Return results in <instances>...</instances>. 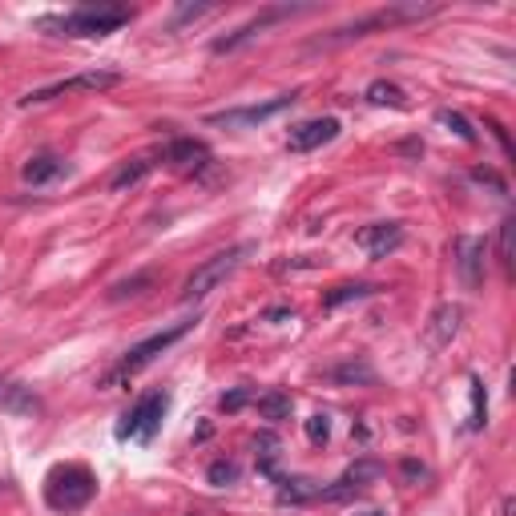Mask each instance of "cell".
<instances>
[{
	"instance_id": "29",
	"label": "cell",
	"mask_w": 516,
	"mask_h": 516,
	"mask_svg": "<svg viewBox=\"0 0 516 516\" xmlns=\"http://www.w3.org/2000/svg\"><path fill=\"white\" fill-rule=\"evenodd\" d=\"M472 182H480V186H492L500 198H509V186H504V178L496 170H489V165H476L472 170Z\"/></svg>"
},
{
	"instance_id": "26",
	"label": "cell",
	"mask_w": 516,
	"mask_h": 516,
	"mask_svg": "<svg viewBox=\"0 0 516 516\" xmlns=\"http://www.w3.org/2000/svg\"><path fill=\"white\" fill-rule=\"evenodd\" d=\"M145 287H153V275L145 270V275H133V279H125V282H113L110 287V299L113 303H121V299H133V295H142Z\"/></svg>"
},
{
	"instance_id": "13",
	"label": "cell",
	"mask_w": 516,
	"mask_h": 516,
	"mask_svg": "<svg viewBox=\"0 0 516 516\" xmlns=\"http://www.w3.org/2000/svg\"><path fill=\"white\" fill-rule=\"evenodd\" d=\"M379 472H384V469H379L375 460H359L355 469H347L335 484H331V489H323L319 496H323V500H347V496H355L359 489H363V484H372Z\"/></svg>"
},
{
	"instance_id": "6",
	"label": "cell",
	"mask_w": 516,
	"mask_h": 516,
	"mask_svg": "<svg viewBox=\"0 0 516 516\" xmlns=\"http://www.w3.org/2000/svg\"><path fill=\"white\" fill-rule=\"evenodd\" d=\"M432 13H436L432 5H392V8H379V13L363 16V21H352V25L335 28L331 37H323V45H343V41H355V37H367L372 28H392V25L420 21V16H432Z\"/></svg>"
},
{
	"instance_id": "16",
	"label": "cell",
	"mask_w": 516,
	"mask_h": 516,
	"mask_svg": "<svg viewBox=\"0 0 516 516\" xmlns=\"http://www.w3.org/2000/svg\"><path fill=\"white\" fill-rule=\"evenodd\" d=\"M0 412L37 416V412H41V399L28 392V387H21V384H8V379H0Z\"/></svg>"
},
{
	"instance_id": "14",
	"label": "cell",
	"mask_w": 516,
	"mask_h": 516,
	"mask_svg": "<svg viewBox=\"0 0 516 516\" xmlns=\"http://www.w3.org/2000/svg\"><path fill=\"white\" fill-rule=\"evenodd\" d=\"M65 174V158H57V153H37V158H28L21 165V178L28 186H48V182H57Z\"/></svg>"
},
{
	"instance_id": "17",
	"label": "cell",
	"mask_w": 516,
	"mask_h": 516,
	"mask_svg": "<svg viewBox=\"0 0 516 516\" xmlns=\"http://www.w3.org/2000/svg\"><path fill=\"white\" fill-rule=\"evenodd\" d=\"M331 379H335V384H343V387H372L375 384V367L372 363H367V359H343V363H335V367H331V372H327Z\"/></svg>"
},
{
	"instance_id": "2",
	"label": "cell",
	"mask_w": 516,
	"mask_h": 516,
	"mask_svg": "<svg viewBox=\"0 0 516 516\" xmlns=\"http://www.w3.org/2000/svg\"><path fill=\"white\" fill-rule=\"evenodd\" d=\"M97 492V476L85 469V464H57L53 472L45 476V500L48 509L57 512H77L93 500Z\"/></svg>"
},
{
	"instance_id": "1",
	"label": "cell",
	"mask_w": 516,
	"mask_h": 516,
	"mask_svg": "<svg viewBox=\"0 0 516 516\" xmlns=\"http://www.w3.org/2000/svg\"><path fill=\"white\" fill-rule=\"evenodd\" d=\"M130 8L125 5H81L69 16H45V28H61V37H110L121 25H130Z\"/></svg>"
},
{
	"instance_id": "5",
	"label": "cell",
	"mask_w": 516,
	"mask_h": 516,
	"mask_svg": "<svg viewBox=\"0 0 516 516\" xmlns=\"http://www.w3.org/2000/svg\"><path fill=\"white\" fill-rule=\"evenodd\" d=\"M170 412V392H145L130 412L121 416L118 424V440H138V444H150L153 436L162 432V420Z\"/></svg>"
},
{
	"instance_id": "20",
	"label": "cell",
	"mask_w": 516,
	"mask_h": 516,
	"mask_svg": "<svg viewBox=\"0 0 516 516\" xmlns=\"http://www.w3.org/2000/svg\"><path fill=\"white\" fill-rule=\"evenodd\" d=\"M279 500L282 504H299V500H319V492H323V484L315 480H303V476H295V480H282L279 476Z\"/></svg>"
},
{
	"instance_id": "22",
	"label": "cell",
	"mask_w": 516,
	"mask_h": 516,
	"mask_svg": "<svg viewBox=\"0 0 516 516\" xmlns=\"http://www.w3.org/2000/svg\"><path fill=\"white\" fill-rule=\"evenodd\" d=\"M379 287H372V282H343V287H331L327 295H323V307L327 311H335V307H343V303H352V299H367V295H375Z\"/></svg>"
},
{
	"instance_id": "7",
	"label": "cell",
	"mask_w": 516,
	"mask_h": 516,
	"mask_svg": "<svg viewBox=\"0 0 516 516\" xmlns=\"http://www.w3.org/2000/svg\"><path fill=\"white\" fill-rule=\"evenodd\" d=\"M113 85H121V73H113V69H93V73L69 77V81L45 85V90H33L28 97H21V105H41V101H53V97H61V93H73V90H90V93H101V90H113Z\"/></svg>"
},
{
	"instance_id": "28",
	"label": "cell",
	"mask_w": 516,
	"mask_h": 516,
	"mask_svg": "<svg viewBox=\"0 0 516 516\" xmlns=\"http://www.w3.org/2000/svg\"><path fill=\"white\" fill-rule=\"evenodd\" d=\"M484 420H489V399H484V384L472 375V420H469V427L472 432H480Z\"/></svg>"
},
{
	"instance_id": "12",
	"label": "cell",
	"mask_w": 516,
	"mask_h": 516,
	"mask_svg": "<svg viewBox=\"0 0 516 516\" xmlns=\"http://www.w3.org/2000/svg\"><path fill=\"white\" fill-rule=\"evenodd\" d=\"M484 258H489V242L484 238H456V267L469 287L484 282Z\"/></svg>"
},
{
	"instance_id": "21",
	"label": "cell",
	"mask_w": 516,
	"mask_h": 516,
	"mask_svg": "<svg viewBox=\"0 0 516 516\" xmlns=\"http://www.w3.org/2000/svg\"><path fill=\"white\" fill-rule=\"evenodd\" d=\"M150 170H153V162H150V158H133V162H125L121 170L110 178V190H113V194H121V190L138 186V182H142Z\"/></svg>"
},
{
	"instance_id": "11",
	"label": "cell",
	"mask_w": 516,
	"mask_h": 516,
	"mask_svg": "<svg viewBox=\"0 0 516 516\" xmlns=\"http://www.w3.org/2000/svg\"><path fill=\"white\" fill-rule=\"evenodd\" d=\"M165 162L182 174H202L210 165V145L198 138H174L165 145Z\"/></svg>"
},
{
	"instance_id": "27",
	"label": "cell",
	"mask_w": 516,
	"mask_h": 516,
	"mask_svg": "<svg viewBox=\"0 0 516 516\" xmlns=\"http://www.w3.org/2000/svg\"><path fill=\"white\" fill-rule=\"evenodd\" d=\"M206 480L214 484V489H226V484L238 480V464L235 460H214L206 469Z\"/></svg>"
},
{
	"instance_id": "24",
	"label": "cell",
	"mask_w": 516,
	"mask_h": 516,
	"mask_svg": "<svg viewBox=\"0 0 516 516\" xmlns=\"http://www.w3.org/2000/svg\"><path fill=\"white\" fill-rule=\"evenodd\" d=\"M367 101L372 105H392V110H407V93L392 81H372L367 85Z\"/></svg>"
},
{
	"instance_id": "15",
	"label": "cell",
	"mask_w": 516,
	"mask_h": 516,
	"mask_svg": "<svg viewBox=\"0 0 516 516\" xmlns=\"http://www.w3.org/2000/svg\"><path fill=\"white\" fill-rule=\"evenodd\" d=\"M460 331V307L456 303H440L432 311V327H427V343L432 347H448L452 335Z\"/></svg>"
},
{
	"instance_id": "10",
	"label": "cell",
	"mask_w": 516,
	"mask_h": 516,
	"mask_svg": "<svg viewBox=\"0 0 516 516\" xmlns=\"http://www.w3.org/2000/svg\"><path fill=\"white\" fill-rule=\"evenodd\" d=\"M355 247H363L367 258H387L392 250L404 247V226L399 222H372L355 235Z\"/></svg>"
},
{
	"instance_id": "31",
	"label": "cell",
	"mask_w": 516,
	"mask_h": 516,
	"mask_svg": "<svg viewBox=\"0 0 516 516\" xmlns=\"http://www.w3.org/2000/svg\"><path fill=\"white\" fill-rule=\"evenodd\" d=\"M512 226H516L512 218L500 226V267L504 270H512Z\"/></svg>"
},
{
	"instance_id": "34",
	"label": "cell",
	"mask_w": 516,
	"mask_h": 516,
	"mask_svg": "<svg viewBox=\"0 0 516 516\" xmlns=\"http://www.w3.org/2000/svg\"><path fill=\"white\" fill-rule=\"evenodd\" d=\"M363 516H384V512H375V509H372V512H363Z\"/></svg>"
},
{
	"instance_id": "3",
	"label": "cell",
	"mask_w": 516,
	"mask_h": 516,
	"mask_svg": "<svg viewBox=\"0 0 516 516\" xmlns=\"http://www.w3.org/2000/svg\"><path fill=\"white\" fill-rule=\"evenodd\" d=\"M250 242H238V247L230 250H218V255H210L202 267H194V275L186 279V287H182V303H202V299L210 295V290H218L222 282H226L235 270L242 267V258L250 255Z\"/></svg>"
},
{
	"instance_id": "32",
	"label": "cell",
	"mask_w": 516,
	"mask_h": 516,
	"mask_svg": "<svg viewBox=\"0 0 516 516\" xmlns=\"http://www.w3.org/2000/svg\"><path fill=\"white\" fill-rule=\"evenodd\" d=\"M250 404V387H235L230 395H222V412H242Z\"/></svg>"
},
{
	"instance_id": "18",
	"label": "cell",
	"mask_w": 516,
	"mask_h": 516,
	"mask_svg": "<svg viewBox=\"0 0 516 516\" xmlns=\"http://www.w3.org/2000/svg\"><path fill=\"white\" fill-rule=\"evenodd\" d=\"M290 8H267L262 16H255V21H247L238 28V33H230V37H222V41H214V53H230V48H238L242 41H250V37L258 33V28H267L270 21H279V16H287Z\"/></svg>"
},
{
	"instance_id": "23",
	"label": "cell",
	"mask_w": 516,
	"mask_h": 516,
	"mask_svg": "<svg viewBox=\"0 0 516 516\" xmlns=\"http://www.w3.org/2000/svg\"><path fill=\"white\" fill-rule=\"evenodd\" d=\"M290 412H295V399H290L287 392H267L258 395V416L262 420H290Z\"/></svg>"
},
{
	"instance_id": "25",
	"label": "cell",
	"mask_w": 516,
	"mask_h": 516,
	"mask_svg": "<svg viewBox=\"0 0 516 516\" xmlns=\"http://www.w3.org/2000/svg\"><path fill=\"white\" fill-rule=\"evenodd\" d=\"M436 121H440V125H448V130H452L460 142H469V145H476V142H480V133L472 130V121L464 118V113H456V110H440V113H436Z\"/></svg>"
},
{
	"instance_id": "33",
	"label": "cell",
	"mask_w": 516,
	"mask_h": 516,
	"mask_svg": "<svg viewBox=\"0 0 516 516\" xmlns=\"http://www.w3.org/2000/svg\"><path fill=\"white\" fill-rule=\"evenodd\" d=\"M404 476H412V480H416V476H420V480H424V464H416V460H404Z\"/></svg>"
},
{
	"instance_id": "8",
	"label": "cell",
	"mask_w": 516,
	"mask_h": 516,
	"mask_svg": "<svg viewBox=\"0 0 516 516\" xmlns=\"http://www.w3.org/2000/svg\"><path fill=\"white\" fill-rule=\"evenodd\" d=\"M339 118H311V121H299L287 138V150L290 153H311V150H323L327 142L339 138Z\"/></svg>"
},
{
	"instance_id": "9",
	"label": "cell",
	"mask_w": 516,
	"mask_h": 516,
	"mask_svg": "<svg viewBox=\"0 0 516 516\" xmlns=\"http://www.w3.org/2000/svg\"><path fill=\"white\" fill-rule=\"evenodd\" d=\"M299 93H282L275 97V101H267V105H242V110H226V113H214V118H206L210 125H226V130H235V125H262V121H270L275 113L282 110H290V101H295Z\"/></svg>"
},
{
	"instance_id": "30",
	"label": "cell",
	"mask_w": 516,
	"mask_h": 516,
	"mask_svg": "<svg viewBox=\"0 0 516 516\" xmlns=\"http://www.w3.org/2000/svg\"><path fill=\"white\" fill-rule=\"evenodd\" d=\"M307 440H311V444H327V440H331V420H327L323 412L307 420Z\"/></svg>"
},
{
	"instance_id": "4",
	"label": "cell",
	"mask_w": 516,
	"mask_h": 516,
	"mask_svg": "<svg viewBox=\"0 0 516 516\" xmlns=\"http://www.w3.org/2000/svg\"><path fill=\"white\" fill-rule=\"evenodd\" d=\"M190 327H194V323H174V327L158 331V335H150V339H142V343H133L130 352L121 355V363H118L110 375L101 379V387H105V392H113V387H118V384H125V379H133V375L142 372V367H150V363H153V359H158L162 352H170V347L178 343V339L186 335Z\"/></svg>"
},
{
	"instance_id": "19",
	"label": "cell",
	"mask_w": 516,
	"mask_h": 516,
	"mask_svg": "<svg viewBox=\"0 0 516 516\" xmlns=\"http://www.w3.org/2000/svg\"><path fill=\"white\" fill-rule=\"evenodd\" d=\"M279 436L275 432H262L255 440V456H258V472H267L270 480H279Z\"/></svg>"
}]
</instances>
